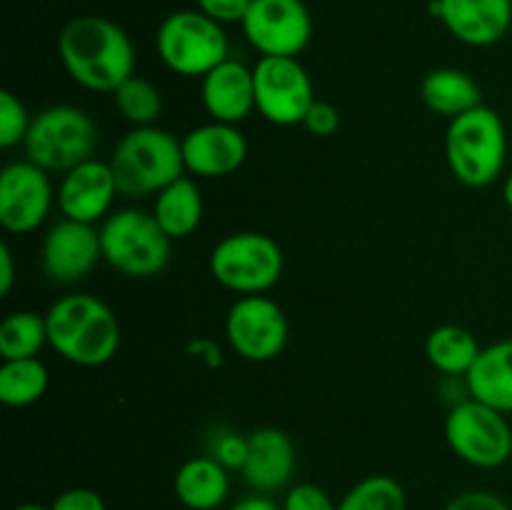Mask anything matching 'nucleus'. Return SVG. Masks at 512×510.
Here are the masks:
<instances>
[{"label":"nucleus","mask_w":512,"mask_h":510,"mask_svg":"<svg viewBox=\"0 0 512 510\" xmlns=\"http://www.w3.org/2000/svg\"><path fill=\"white\" fill-rule=\"evenodd\" d=\"M103 258L100 230L90 223L63 218L45 233L40 245L43 273L55 285H75L90 275V270Z\"/></svg>","instance_id":"4468645a"},{"label":"nucleus","mask_w":512,"mask_h":510,"mask_svg":"<svg viewBox=\"0 0 512 510\" xmlns=\"http://www.w3.org/2000/svg\"><path fill=\"white\" fill-rule=\"evenodd\" d=\"M243 33L260 55L298 58L313 38V18L303 0H253Z\"/></svg>","instance_id":"f8f14e48"},{"label":"nucleus","mask_w":512,"mask_h":510,"mask_svg":"<svg viewBox=\"0 0 512 510\" xmlns=\"http://www.w3.org/2000/svg\"><path fill=\"white\" fill-rule=\"evenodd\" d=\"M170 238L153 213L140 208L115 210L100 225L103 260L128 278H155L170 263Z\"/></svg>","instance_id":"39448f33"},{"label":"nucleus","mask_w":512,"mask_h":510,"mask_svg":"<svg viewBox=\"0 0 512 510\" xmlns=\"http://www.w3.org/2000/svg\"><path fill=\"white\" fill-rule=\"evenodd\" d=\"M255 110L268 123L280 128L303 125L310 105L315 103L313 80L298 58L263 55L253 68Z\"/></svg>","instance_id":"9d476101"},{"label":"nucleus","mask_w":512,"mask_h":510,"mask_svg":"<svg viewBox=\"0 0 512 510\" xmlns=\"http://www.w3.org/2000/svg\"><path fill=\"white\" fill-rule=\"evenodd\" d=\"M15 285V260L8 243L0 245V295H10Z\"/></svg>","instance_id":"c9c22d12"},{"label":"nucleus","mask_w":512,"mask_h":510,"mask_svg":"<svg viewBox=\"0 0 512 510\" xmlns=\"http://www.w3.org/2000/svg\"><path fill=\"white\" fill-rule=\"evenodd\" d=\"M288 318L275 300L265 295H243L225 318V335L235 353L250 363H270L288 345Z\"/></svg>","instance_id":"9b49d317"},{"label":"nucleus","mask_w":512,"mask_h":510,"mask_svg":"<svg viewBox=\"0 0 512 510\" xmlns=\"http://www.w3.org/2000/svg\"><path fill=\"white\" fill-rule=\"evenodd\" d=\"M48 385V368L40 358L3 360L0 365V403L8 408H28L38 403Z\"/></svg>","instance_id":"393cba45"},{"label":"nucleus","mask_w":512,"mask_h":510,"mask_svg":"<svg viewBox=\"0 0 512 510\" xmlns=\"http://www.w3.org/2000/svg\"><path fill=\"white\" fill-rule=\"evenodd\" d=\"M108 163L113 168L120 195L125 198L158 195L173 180L185 175L180 140L155 125L125 133Z\"/></svg>","instance_id":"20e7f679"},{"label":"nucleus","mask_w":512,"mask_h":510,"mask_svg":"<svg viewBox=\"0 0 512 510\" xmlns=\"http://www.w3.org/2000/svg\"><path fill=\"white\" fill-rule=\"evenodd\" d=\"M188 353L198 355V358L203 360L205 365H210V368H218V365H223V355H220V348L213 343V340H208V338L193 340V343L188 345Z\"/></svg>","instance_id":"e433bc0d"},{"label":"nucleus","mask_w":512,"mask_h":510,"mask_svg":"<svg viewBox=\"0 0 512 510\" xmlns=\"http://www.w3.org/2000/svg\"><path fill=\"white\" fill-rule=\"evenodd\" d=\"M50 510H108L103 495L93 488H70L63 490L58 498L50 503Z\"/></svg>","instance_id":"72a5a7b5"},{"label":"nucleus","mask_w":512,"mask_h":510,"mask_svg":"<svg viewBox=\"0 0 512 510\" xmlns=\"http://www.w3.org/2000/svg\"><path fill=\"white\" fill-rule=\"evenodd\" d=\"M303 128L310 135H315V138H330V135H335L340 130V110L333 103L315 100L310 105L308 115H305Z\"/></svg>","instance_id":"2f4dec72"},{"label":"nucleus","mask_w":512,"mask_h":510,"mask_svg":"<svg viewBox=\"0 0 512 510\" xmlns=\"http://www.w3.org/2000/svg\"><path fill=\"white\" fill-rule=\"evenodd\" d=\"M185 170L195 178H225L243 168L248 160V140L240 133L238 125L210 123L190 130L183 140Z\"/></svg>","instance_id":"2eb2a0df"},{"label":"nucleus","mask_w":512,"mask_h":510,"mask_svg":"<svg viewBox=\"0 0 512 510\" xmlns=\"http://www.w3.org/2000/svg\"><path fill=\"white\" fill-rule=\"evenodd\" d=\"M33 118L25 110L23 100L10 90H0V148H15L25 143Z\"/></svg>","instance_id":"c85d7f7f"},{"label":"nucleus","mask_w":512,"mask_h":510,"mask_svg":"<svg viewBox=\"0 0 512 510\" xmlns=\"http://www.w3.org/2000/svg\"><path fill=\"white\" fill-rule=\"evenodd\" d=\"M445 158L458 183L468 188L493 185L503 175L508 158V133L498 110L483 103L450 120Z\"/></svg>","instance_id":"7ed1b4c3"},{"label":"nucleus","mask_w":512,"mask_h":510,"mask_svg":"<svg viewBox=\"0 0 512 510\" xmlns=\"http://www.w3.org/2000/svg\"><path fill=\"white\" fill-rule=\"evenodd\" d=\"M250 3L253 0H195L200 13L208 15V18H213L220 25L243 23L250 10Z\"/></svg>","instance_id":"473e14b6"},{"label":"nucleus","mask_w":512,"mask_h":510,"mask_svg":"<svg viewBox=\"0 0 512 510\" xmlns=\"http://www.w3.org/2000/svg\"><path fill=\"white\" fill-rule=\"evenodd\" d=\"M23 148L28 160L48 173H68L93 158L98 128L75 105H50L33 118Z\"/></svg>","instance_id":"423d86ee"},{"label":"nucleus","mask_w":512,"mask_h":510,"mask_svg":"<svg viewBox=\"0 0 512 510\" xmlns=\"http://www.w3.org/2000/svg\"><path fill=\"white\" fill-rule=\"evenodd\" d=\"M53 205L48 170L33 160H15L0 173V225L8 233L25 235L45 223Z\"/></svg>","instance_id":"ddd939ff"},{"label":"nucleus","mask_w":512,"mask_h":510,"mask_svg":"<svg viewBox=\"0 0 512 510\" xmlns=\"http://www.w3.org/2000/svg\"><path fill=\"white\" fill-rule=\"evenodd\" d=\"M445 510H512L500 495L490 493V490H465V493L455 495Z\"/></svg>","instance_id":"f704fd0d"},{"label":"nucleus","mask_w":512,"mask_h":510,"mask_svg":"<svg viewBox=\"0 0 512 510\" xmlns=\"http://www.w3.org/2000/svg\"><path fill=\"white\" fill-rule=\"evenodd\" d=\"M155 50L163 65L183 78H205L230 58L223 25L200 10H175L160 23Z\"/></svg>","instance_id":"0eeeda50"},{"label":"nucleus","mask_w":512,"mask_h":510,"mask_svg":"<svg viewBox=\"0 0 512 510\" xmlns=\"http://www.w3.org/2000/svg\"><path fill=\"white\" fill-rule=\"evenodd\" d=\"M205 113L218 123L238 125L255 110L253 68L228 58L210 70L200 85Z\"/></svg>","instance_id":"a211bd4d"},{"label":"nucleus","mask_w":512,"mask_h":510,"mask_svg":"<svg viewBox=\"0 0 512 510\" xmlns=\"http://www.w3.org/2000/svg\"><path fill=\"white\" fill-rule=\"evenodd\" d=\"M243 478L255 493L285 488L295 473V445L280 428H258L248 435Z\"/></svg>","instance_id":"6ab92c4d"},{"label":"nucleus","mask_w":512,"mask_h":510,"mask_svg":"<svg viewBox=\"0 0 512 510\" xmlns=\"http://www.w3.org/2000/svg\"><path fill=\"white\" fill-rule=\"evenodd\" d=\"M503 200H505V205L512 210V173L505 178V183H503Z\"/></svg>","instance_id":"58836bf2"},{"label":"nucleus","mask_w":512,"mask_h":510,"mask_svg":"<svg viewBox=\"0 0 512 510\" xmlns=\"http://www.w3.org/2000/svg\"><path fill=\"white\" fill-rule=\"evenodd\" d=\"M45 345H48V320L35 310H18L0 323L3 360L38 358Z\"/></svg>","instance_id":"a878e982"},{"label":"nucleus","mask_w":512,"mask_h":510,"mask_svg":"<svg viewBox=\"0 0 512 510\" xmlns=\"http://www.w3.org/2000/svg\"><path fill=\"white\" fill-rule=\"evenodd\" d=\"M408 508V495L405 488L390 475H368L360 483H355L338 510H405Z\"/></svg>","instance_id":"cd10ccee"},{"label":"nucleus","mask_w":512,"mask_h":510,"mask_svg":"<svg viewBox=\"0 0 512 510\" xmlns=\"http://www.w3.org/2000/svg\"><path fill=\"white\" fill-rule=\"evenodd\" d=\"M215 283L240 295H263L283 275V248L265 233H233L210 253Z\"/></svg>","instance_id":"6e6552de"},{"label":"nucleus","mask_w":512,"mask_h":510,"mask_svg":"<svg viewBox=\"0 0 512 510\" xmlns=\"http://www.w3.org/2000/svg\"><path fill=\"white\" fill-rule=\"evenodd\" d=\"M230 510H283V505H278L275 500H270L268 495L263 493H255L248 495V498L238 500Z\"/></svg>","instance_id":"4c0bfd02"},{"label":"nucleus","mask_w":512,"mask_h":510,"mask_svg":"<svg viewBox=\"0 0 512 510\" xmlns=\"http://www.w3.org/2000/svg\"><path fill=\"white\" fill-rule=\"evenodd\" d=\"M173 488L188 510H215L230 493L228 468L213 455H198L180 465Z\"/></svg>","instance_id":"412c9836"},{"label":"nucleus","mask_w":512,"mask_h":510,"mask_svg":"<svg viewBox=\"0 0 512 510\" xmlns=\"http://www.w3.org/2000/svg\"><path fill=\"white\" fill-rule=\"evenodd\" d=\"M113 100L118 113L135 128L155 125V120L163 113V93L150 80L138 78V75H130L123 85H118Z\"/></svg>","instance_id":"bb28decb"},{"label":"nucleus","mask_w":512,"mask_h":510,"mask_svg":"<svg viewBox=\"0 0 512 510\" xmlns=\"http://www.w3.org/2000/svg\"><path fill=\"white\" fill-rule=\"evenodd\" d=\"M480 350L478 338L460 325H440L425 340V355L445 375H468Z\"/></svg>","instance_id":"b1692460"},{"label":"nucleus","mask_w":512,"mask_h":510,"mask_svg":"<svg viewBox=\"0 0 512 510\" xmlns=\"http://www.w3.org/2000/svg\"><path fill=\"white\" fill-rule=\"evenodd\" d=\"M115 195H120V190L110 163L90 158L63 175L58 205L63 218L93 225L108 215Z\"/></svg>","instance_id":"f3484780"},{"label":"nucleus","mask_w":512,"mask_h":510,"mask_svg":"<svg viewBox=\"0 0 512 510\" xmlns=\"http://www.w3.org/2000/svg\"><path fill=\"white\" fill-rule=\"evenodd\" d=\"M430 15L460 43L488 48L510 33L512 0H433Z\"/></svg>","instance_id":"dca6fc26"},{"label":"nucleus","mask_w":512,"mask_h":510,"mask_svg":"<svg viewBox=\"0 0 512 510\" xmlns=\"http://www.w3.org/2000/svg\"><path fill=\"white\" fill-rule=\"evenodd\" d=\"M48 345L80 368L110 363L120 348V323L108 303L90 293L55 300L45 313Z\"/></svg>","instance_id":"f03ea898"},{"label":"nucleus","mask_w":512,"mask_h":510,"mask_svg":"<svg viewBox=\"0 0 512 510\" xmlns=\"http://www.w3.org/2000/svg\"><path fill=\"white\" fill-rule=\"evenodd\" d=\"M13 510H50V505L45 508V505H38V503H23V505H15Z\"/></svg>","instance_id":"ea45409f"},{"label":"nucleus","mask_w":512,"mask_h":510,"mask_svg":"<svg viewBox=\"0 0 512 510\" xmlns=\"http://www.w3.org/2000/svg\"><path fill=\"white\" fill-rule=\"evenodd\" d=\"M210 455L228 470L243 468L245 455H248V438H240V435L223 430L210 443Z\"/></svg>","instance_id":"7c9ffc66"},{"label":"nucleus","mask_w":512,"mask_h":510,"mask_svg":"<svg viewBox=\"0 0 512 510\" xmlns=\"http://www.w3.org/2000/svg\"><path fill=\"white\" fill-rule=\"evenodd\" d=\"M153 215L173 240L193 235L203 220V195H200L198 183L188 175L173 180L155 198Z\"/></svg>","instance_id":"5701e85b"},{"label":"nucleus","mask_w":512,"mask_h":510,"mask_svg":"<svg viewBox=\"0 0 512 510\" xmlns=\"http://www.w3.org/2000/svg\"><path fill=\"white\" fill-rule=\"evenodd\" d=\"M470 398L500 410L512 413V338L498 340L480 350L478 360L465 375Z\"/></svg>","instance_id":"aec40b11"},{"label":"nucleus","mask_w":512,"mask_h":510,"mask_svg":"<svg viewBox=\"0 0 512 510\" xmlns=\"http://www.w3.org/2000/svg\"><path fill=\"white\" fill-rule=\"evenodd\" d=\"M445 440L473 468H500L512 455V428L505 413L475 398L453 405L445 418Z\"/></svg>","instance_id":"1a4fd4ad"},{"label":"nucleus","mask_w":512,"mask_h":510,"mask_svg":"<svg viewBox=\"0 0 512 510\" xmlns=\"http://www.w3.org/2000/svg\"><path fill=\"white\" fill-rule=\"evenodd\" d=\"M58 55L65 73L93 93H115L135 75V48L128 33L103 15L70 18L58 35Z\"/></svg>","instance_id":"f257e3e1"},{"label":"nucleus","mask_w":512,"mask_h":510,"mask_svg":"<svg viewBox=\"0 0 512 510\" xmlns=\"http://www.w3.org/2000/svg\"><path fill=\"white\" fill-rule=\"evenodd\" d=\"M283 510H338V503L320 485L300 483L285 493Z\"/></svg>","instance_id":"c756f323"},{"label":"nucleus","mask_w":512,"mask_h":510,"mask_svg":"<svg viewBox=\"0 0 512 510\" xmlns=\"http://www.w3.org/2000/svg\"><path fill=\"white\" fill-rule=\"evenodd\" d=\"M420 98L435 115L453 120L483 105V90L465 70L435 68L420 83Z\"/></svg>","instance_id":"4be33fe9"}]
</instances>
